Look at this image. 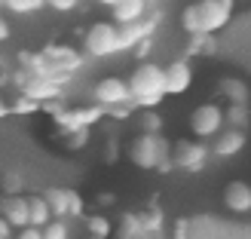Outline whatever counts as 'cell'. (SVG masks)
<instances>
[{
	"instance_id": "cell-40",
	"label": "cell",
	"mask_w": 251,
	"mask_h": 239,
	"mask_svg": "<svg viewBox=\"0 0 251 239\" xmlns=\"http://www.w3.org/2000/svg\"><path fill=\"white\" fill-rule=\"evenodd\" d=\"M3 117H9V105H6V98L0 95V120H3Z\"/></svg>"
},
{
	"instance_id": "cell-7",
	"label": "cell",
	"mask_w": 251,
	"mask_h": 239,
	"mask_svg": "<svg viewBox=\"0 0 251 239\" xmlns=\"http://www.w3.org/2000/svg\"><path fill=\"white\" fill-rule=\"evenodd\" d=\"M169 157H172V166H175V169L196 175V172L205 169L211 150H208L205 141H199V138H181V141H175V144L169 147Z\"/></svg>"
},
{
	"instance_id": "cell-31",
	"label": "cell",
	"mask_w": 251,
	"mask_h": 239,
	"mask_svg": "<svg viewBox=\"0 0 251 239\" xmlns=\"http://www.w3.org/2000/svg\"><path fill=\"white\" fill-rule=\"evenodd\" d=\"M86 215V203H83V196L74 190L71 193V206H68V218H83Z\"/></svg>"
},
{
	"instance_id": "cell-15",
	"label": "cell",
	"mask_w": 251,
	"mask_h": 239,
	"mask_svg": "<svg viewBox=\"0 0 251 239\" xmlns=\"http://www.w3.org/2000/svg\"><path fill=\"white\" fill-rule=\"evenodd\" d=\"M215 92L227 105H248V98H251V89H248V83L242 77H221L215 83Z\"/></svg>"
},
{
	"instance_id": "cell-43",
	"label": "cell",
	"mask_w": 251,
	"mask_h": 239,
	"mask_svg": "<svg viewBox=\"0 0 251 239\" xmlns=\"http://www.w3.org/2000/svg\"><path fill=\"white\" fill-rule=\"evenodd\" d=\"M86 239H98V236H86Z\"/></svg>"
},
{
	"instance_id": "cell-30",
	"label": "cell",
	"mask_w": 251,
	"mask_h": 239,
	"mask_svg": "<svg viewBox=\"0 0 251 239\" xmlns=\"http://www.w3.org/2000/svg\"><path fill=\"white\" fill-rule=\"evenodd\" d=\"M65 107H68V98H65V95L49 98V102H40V110H43V114H49V117H55L58 110H65Z\"/></svg>"
},
{
	"instance_id": "cell-46",
	"label": "cell",
	"mask_w": 251,
	"mask_h": 239,
	"mask_svg": "<svg viewBox=\"0 0 251 239\" xmlns=\"http://www.w3.org/2000/svg\"><path fill=\"white\" fill-rule=\"evenodd\" d=\"M0 239H3V236H0Z\"/></svg>"
},
{
	"instance_id": "cell-21",
	"label": "cell",
	"mask_w": 251,
	"mask_h": 239,
	"mask_svg": "<svg viewBox=\"0 0 251 239\" xmlns=\"http://www.w3.org/2000/svg\"><path fill=\"white\" fill-rule=\"evenodd\" d=\"M141 227H144V233H162L166 230V212L153 203L147 212H141Z\"/></svg>"
},
{
	"instance_id": "cell-44",
	"label": "cell",
	"mask_w": 251,
	"mask_h": 239,
	"mask_svg": "<svg viewBox=\"0 0 251 239\" xmlns=\"http://www.w3.org/2000/svg\"><path fill=\"white\" fill-rule=\"evenodd\" d=\"M0 9H3V0H0Z\"/></svg>"
},
{
	"instance_id": "cell-19",
	"label": "cell",
	"mask_w": 251,
	"mask_h": 239,
	"mask_svg": "<svg viewBox=\"0 0 251 239\" xmlns=\"http://www.w3.org/2000/svg\"><path fill=\"white\" fill-rule=\"evenodd\" d=\"M110 236H114V239H141L144 236L141 215H138V212H123V218H120V224L114 227Z\"/></svg>"
},
{
	"instance_id": "cell-18",
	"label": "cell",
	"mask_w": 251,
	"mask_h": 239,
	"mask_svg": "<svg viewBox=\"0 0 251 239\" xmlns=\"http://www.w3.org/2000/svg\"><path fill=\"white\" fill-rule=\"evenodd\" d=\"M147 3L144 0H120V3L110 6V12H114V25H129V22H138V19H144L147 16Z\"/></svg>"
},
{
	"instance_id": "cell-33",
	"label": "cell",
	"mask_w": 251,
	"mask_h": 239,
	"mask_svg": "<svg viewBox=\"0 0 251 239\" xmlns=\"http://www.w3.org/2000/svg\"><path fill=\"white\" fill-rule=\"evenodd\" d=\"M132 53L138 55V61H147V55L153 53V37H150V40H141V43H138V46L132 49Z\"/></svg>"
},
{
	"instance_id": "cell-22",
	"label": "cell",
	"mask_w": 251,
	"mask_h": 239,
	"mask_svg": "<svg viewBox=\"0 0 251 239\" xmlns=\"http://www.w3.org/2000/svg\"><path fill=\"white\" fill-rule=\"evenodd\" d=\"M86 230H89V236L110 239V233H114V221H110L107 215H101V212H95V215L86 218Z\"/></svg>"
},
{
	"instance_id": "cell-12",
	"label": "cell",
	"mask_w": 251,
	"mask_h": 239,
	"mask_svg": "<svg viewBox=\"0 0 251 239\" xmlns=\"http://www.w3.org/2000/svg\"><path fill=\"white\" fill-rule=\"evenodd\" d=\"M0 218H3L12 230L28 227V196L25 193H12L0 199Z\"/></svg>"
},
{
	"instance_id": "cell-25",
	"label": "cell",
	"mask_w": 251,
	"mask_h": 239,
	"mask_svg": "<svg viewBox=\"0 0 251 239\" xmlns=\"http://www.w3.org/2000/svg\"><path fill=\"white\" fill-rule=\"evenodd\" d=\"M40 239H71V227L65 218H49L40 227Z\"/></svg>"
},
{
	"instance_id": "cell-42",
	"label": "cell",
	"mask_w": 251,
	"mask_h": 239,
	"mask_svg": "<svg viewBox=\"0 0 251 239\" xmlns=\"http://www.w3.org/2000/svg\"><path fill=\"white\" fill-rule=\"evenodd\" d=\"M95 3H101V6H114V3H120V0H95Z\"/></svg>"
},
{
	"instance_id": "cell-37",
	"label": "cell",
	"mask_w": 251,
	"mask_h": 239,
	"mask_svg": "<svg viewBox=\"0 0 251 239\" xmlns=\"http://www.w3.org/2000/svg\"><path fill=\"white\" fill-rule=\"evenodd\" d=\"M9 239H40V227H22L16 236H9Z\"/></svg>"
},
{
	"instance_id": "cell-35",
	"label": "cell",
	"mask_w": 251,
	"mask_h": 239,
	"mask_svg": "<svg viewBox=\"0 0 251 239\" xmlns=\"http://www.w3.org/2000/svg\"><path fill=\"white\" fill-rule=\"evenodd\" d=\"M114 203H117V196L110 193V190H101V193L95 196V206H101V209H110V206H114Z\"/></svg>"
},
{
	"instance_id": "cell-14",
	"label": "cell",
	"mask_w": 251,
	"mask_h": 239,
	"mask_svg": "<svg viewBox=\"0 0 251 239\" xmlns=\"http://www.w3.org/2000/svg\"><path fill=\"white\" fill-rule=\"evenodd\" d=\"M224 206L236 215H248L251 212V184L248 181H230L224 187Z\"/></svg>"
},
{
	"instance_id": "cell-24",
	"label": "cell",
	"mask_w": 251,
	"mask_h": 239,
	"mask_svg": "<svg viewBox=\"0 0 251 239\" xmlns=\"http://www.w3.org/2000/svg\"><path fill=\"white\" fill-rule=\"evenodd\" d=\"M46 6V0H3V9L12 16H34Z\"/></svg>"
},
{
	"instance_id": "cell-1",
	"label": "cell",
	"mask_w": 251,
	"mask_h": 239,
	"mask_svg": "<svg viewBox=\"0 0 251 239\" xmlns=\"http://www.w3.org/2000/svg\"><path fill=\"white\" fill-rule=\"evenodd\" d=\"M129 95H132V107L138 110H156L162 102H166V74H162V65L156 61H138L135 71L129 74Z\"/></svg>"
},
{
	"instance_id": "cell-4",
	"label": "cell",
	"mask_w": 251,
	"mask_h": 239,
	"mask_svg": "<svg viewBox=\"0 0 251 239\" xmlns=\"http://www.w3.org/2000/svg\"><path fill=\"white\" fill-rule=\"evenodd\" d=\"M159 22H162V9L159 6H150L144 19L129 22V25H117V46H120V53H132L141 40L156 37Z\"/></svg>"
},
{
	"instance_id": "cell-3",
	"label": "cell",
	"mask_w": 251,
	"mask_h": 239,
	"mask_svg": "<svg viewBox=\"0 0 251 239\" xmlns=\"http://www.w3.org/2000/svg\"><path fill=\"white\" fill-rule=\"evenodd\" d=\"M169 147H172V144L162 138V132H159V135H144V132H138L132 141H129V147H126V154H129L132 166L144 169V172H153L156 162L169 157Z\"/></svg>"
},
{
	"instance_id": "cell-27",
	"label": "cell",
	"mask_w": 251,
	"mask_h": 239,
	"mask_svg": "<svg viewBox=\"0 0 251 239\" xmlns=\"http://www.w3.org/2000/svg\"><path fill=\"white\" fill-rule=\"evenodd\" d=\"M141 132L144 135H159L162 132V117L156 114V110H141Z\"/></svg>"
},
{
	"instance_id": "cell-16",
	"label": "cell",
	"mask_w": 251,
	"mask_h": 239,
	"mask_svg": "<svg viewBox=\"0 0 251 239\" xmlns=\"http://www.w3.org/2000/svg\"><path fill=\"white\" fill-rule=\"evenodd\" d=\"M218 34H190L184 49V58H208V55H218Z\"/></svg>"
},
{
	"instance_id": "cell-36",
	"label": "cell",
	"mask_w": 251,
	"mask_h": 239,
	"mask_svg": "<svg viewBox=\"0 0 251 239\" xmlns=\"http://www.w3.org/2000/svg\"><path fill=\"white\" fill-rule=\"evenodd\" d=\"M12 37V25H9V19L3 16V12H0V43H6Z\"/></svg>"
},
{
	"instance_id": "cell-11",
	"label": "cell",
	"mask_w": 251,
	"mask_h": 239,
	"mask_svg": "<svg viewBox=\"0 0 251 239\" xmlns=\"http://www.w3.org/2000/svg\"><path fill=\"white\" fill-rule=\"evenodd\" d=\"M162 74H166V95H184L193 86L190 58H175V61H169V65L162 68Z\"/></svg>"
},
{
	"instance_id": "cell-41",
	"label": "cell",
	"mask_w": 251,
	"mask_h": 239,
	"mask_svg": "<svg viewBox=\"0 0 251 239\" xmlns=\"http://www.w3.org/2000/svg\"><path fill=\"white\" fill-rule=\"evenodd\" d=\"M141 239H166V236H162V233H144Z\"/></svg>"
},
{
	"instance_id": "cell-20",
	"label": "cell",
	"mask_w": 251,
	"mask_h": 239,
	"mask_svg": "<svg viewBox=\"0 0 251 239\" xmlns=\"http://www.w3.org/2000/svg\"><path fill=\"white\" fill-rule=\"evenodd\" d=\"M248 120H251L248 105H227L224 107V126H230V129H245L248 132Z\"/></svg>"
},
{
	"instance_id": "cell-32",
	"label": "cell",
	"mask_w": 251,
	"mask_h": 239,
	"mask_svg": "<svg viewBox=\"0 0 251 239\" xmlns=\"http://www.w3.org/2000/svg\"><path fill=\"white\" fill-rule=\"evenodd\" d=\"M46 6L55 9V12H74L80 6V0H46Z\"/></svg>"
},
{
	"instance_id": "cell-34",
	"label": "cell",
	"mask_w": 251,
	"mask_h": 239,
	"mask_svg": "<svg viewBox=\"0 0 251 239\" xmlns=\"http://www.w3.org/2000/svg\"><path fill=\"white\" fill-rule=\"evenodd\" d=\"M190 236V221L187 218H175V236L172 239H187Z\"/></svg>"
},
{
	"instance_id": "cell-9",
	"label": "cell",
	"mask_w": 251,
	"mask_h": 239,
	"mask_svg": "<svg viewBox=\"0 0 251 239\" xmlns=\"http://www.w3.org/2000/svg\"><path fill=\"white\" fill-rule=\"evenodd\" d=\"M92 102L101 107H120V105H132V95H129V86H126L123 77L107 74V77H101L92 86Z\"/></svg>"
},
{
	"instance_id": "cell-28",
	"label": "cell",
	"mask_w": 251,
	"mask_h": 239,
	"mask_svg": "<svg viewBox=\"0 0 251 239\" xmlns=\"http://www.w3.org/2000/svg\"><path fill=\"white\" fill-rule=\"evenodd\" d=\"M0 187H3V193L12 196V193H25V178L19 172H6L3 181H0Z\"/></svg>"
},
{
	"instance_id": "cell-13",
	"label": "cell",
	"mask_w": 251,
	"mask_h": 239,
	"mask_svg": "<svg viewBox=\"0 0 251 239\" xmlns=\"http://www.w3.org/2000/svg\"><path fill=\"white\" fill-rule=\"evenodd\" d=\"M19 92L28 95V98H34V102H49V98L65 95V86H58L52 80H46V77H37V74H28V80L22 83Z\"/></svg>"
},
{
	"instance_id": "cell-6",
	"label": "cell",
	"mask_w": 251,
	"mask_h": 239,
	"mask_svg": "<svg viewBox=\"0 0 251 239\" xmlns=\"http://www.w3.org/2000/svg\"><path fill=\"white\" fill-rule=\"evenodd\" d=\"M104 120V107L101 105H68L65 110H58V114L52 117V123H55V129H58V135L65 138V135H71V132H77V129H92L95 123H101Z\"/></svg>"
},
{
	"instance_id": "cell-29",
	"label": "cell",
	"mask_w": 251,
	"mask_h": 239,
	"mask_svg": "<svg viewBox=\"0 0 251 239\" xmlns=\"http://www.w3.org/2000/svg\"><path fill=\"white\" fill-rule=\"evenodd\" d=\"M89 138H92V129H77V132L65 135V147L68 150H83L86 144H89Z\"/></svg>"
},
{
	"instance_id": "cell-38",
	"label": "cell",
	"mask_w": 251,
	"mask_h": 239,
	"mask_svg": "<svg viewBox=\"0 0 251 239\" xmlns=\"http://www.w3.org/2000/svg\"><path fill=\"white\" fill-rule=\"evenodd\" d=\"M0 236H3V239H9V236H12V227H9L3 218H0Z\"/></svg>"
},
{
	"instance_id": "cell-39",
	"label": "cell",
	"mask_w": 251,
	"mask_h": 239,
	"mask_svg": "<svg viewBox=\"0 0 251 239\" xmlns=\"http://www.w3.org/2000/svg\"><path fill=\"white\" fill-rule=\"evenodd\" d=\"M107 159H110V162L117 159V141H107Z\"/></svg>"
},
{
	"instance_id": "cell-8",
	"label": "cell",
	"mask_w": 251,
	"mask_h": 239,
	"mask_svg": "<svg viewBox=\"0 0 251 239\" xmlns=\"http://www.w3.org/2000/svg\"><path fill=\"white\" fill-rule=\"evenodd\" d=\"M224 129V107L215 102H205V105H196L193 114H190V132L199 138V141H208Z\"/></svg>"
},
{
	"instance_id": "cell-45",
	"label": "cell",
	"mask_w": 251,
	"mask_h": 239,
	"mask_svg": "<svg viewBox=\"0 0 251 239\" xmlns=\"http://www.w3.org/2000/svg\"><path fill=\"white\" fill-rule=\"evenodd\" d=\"M0 83H3V77H0Z\"/></svg>"
},
{
	"instance_id": "cell-10",
	"label": "cell",
	"mask_w": 251,
	"mask_h": 239,
	"mask_svg": "<svg viewBox=\"0 0 251 239\" xmlns=\"http://www.w3.org/2000/svg\"><path fill=\"white\" fill-rule=\"evenodd\" d=\"M248 144V132L245 129H230V126H224V129L215 135V144H208L211 150V157H218V159H230L236 154H242Z\"/></svg>"
},
{
	"instance_id": "cell-23",
	"label": "cell",
	"mask_w": 251,
	"mask_h": 239,
	"mask_svg": "<svg viewBox=\"0 0 251 239\" xmlns=\"http://www.w3.org/2000/svg\"><path fill=\"white\" fill-rule=\"evenodd\" d=\"M49 218L52 215H49L43 196H28V227H43Z\"/></svg>"
},
{
	"instance_id": "cell-26",
	"label": "cell",
	"mask_w": 251,
	"mask_h": 239,
	"mask_svg": "<svg viewBox=\"0 0 251 239\" xmlns=\"http://www.w3.org/2000/svg\"><path fill=\"white\" fill-rule=\"evenodd\" d=\"M40 110V102H34V98H28V95H16L9 102V114H16V117H31V114H37Z\"/></svg>"
},
{
	"instance_id": "cell-17",
	"label": "cell",
	"mask_w": 251,
	"mask_h": 239,
	"mask_svg": "<svg viewBox=\"0 0 251 239\" xmlns=\"http://www.w3.org/2000/svg\"><path fill=\"white\" fill-rule=\"evenodd\" d=\"M71 187H46V190L40 193L43 203L49 209V215L52 218H68V206H71Z\"/></svg>"
},
{
	"instance_id": "cell-2",
	"label": "cell",
	"mask_w": 251,
	"mask_h": 239,
	"mask_svg": "<svg viewBox=\"0 0 251 239\" xmlns=\"http://www.w3.org/2000/svg\"><path fill=\"white\" fill-rule=\"evenodd\" d=\"M236 9V0H199L181 9V28L184 34H218L230 25Z\"/></svg>"
},
{
	"instance_id": "cell-5",
	"label": "cell",
	"mask_w": 251,
	"mask_h": 239,
	"mask_svg": "<svg viewBox=\"0 0 251 239\" xmlns=\"http://www.w3.org/2000/svg\"><path fill=\"white\" fill-rule=\"evenodd\" d=\"M83 53L89 58H110V55H120V46H117V25L110 19L101 22H92L89 31L83 34Z\"/></svg>"
}]
</instances>
